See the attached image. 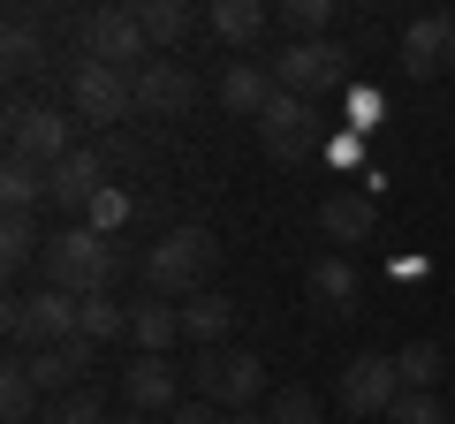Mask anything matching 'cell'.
<instances>
[{
	"instance_id": "6da1fadb",
	"label": "cell",
	"mask_w": 455,
	"mask_h": 424,
	"mask_svg": "<svg viewBox=\"0 0 455 424\" xmlns=\"http://www.w3.org/2000/svg\"><path fill=\"white\" fill-rule=\"evenodd\" d=\"M212 265H220V235L197 228V220H182V228H167L160 243H152L145 280H152V295H175V303H190V295L212 280Z\"/></svg>"
},
{
	"instance_id": "7a4b0ae2",
	"label": "cell",
	"mask_w": 455,
	"mask_h": 424,
	"mask_svg": "<svg viewBox=\"0 0 455 424\" xmlns=\"http://www.w3.org/2000/svg\"><path fill=\"white\" fill-rule=\"evenodd\" d=\"M46 280L68 295H99L114 280V243L92 228V220H76V228H53L46 235Z\"/></svg>"
},
{
	"instance_id": "3957f363",
	"label": "cell",
	"mask_w": 455,
	"mask_h": 424,
	"mask_svg": "<svg viewBox=\"0 0 455 424\" xmlns=\"http://www.w3.org/2000/svg\"><path fill=\"white\" fill-rule=\"evenodd\" d=\"M0 326H8V342L31 357V349H53V342H68L76 334V295L68 288H31V295H8V310H0Z\"/></svg>"
},
{
	"instance_id": "277c9868",
	"label": "cell",
	"mask_w": 455,
	"mask_h": 424,
	"mask_svg": "<svg viewBox=\"0 0 455 424\" xmlns=\"http://www.w3.org/2000/svg\"><path fill=\"white\" fill-rule=\"evenodd\" d=\"M68 106H76V122H92V130L130 122V114H137L130 68H114V61H76V76H68Z\"/></svg>"
},
{
	"instance_id": "5b68a950",
	"label": "cell",
	"mask_w": 455,
	"mask_h": 424,
	"mask_svg": "<svg viewBox=\"0 0 455 424\" xmlns=\"http://www.w3.org/2000/svg\"><path fill=\"white\" fill-rule=\"evenodd\" d=\"M190 379H197V402H220V409H251L266 394V364L251 349H205Z\"/></svg>"
},
{
	"instance_id": "8992f818",
	"label": "cell",
	"mask_w": 455,
	"mask_h": 424,
	"mask_svg": "<svg viewBox=\"0 0 455 424\" xmlns=\"http://www.w3.org/2000/svg\"><path fill=\"white\" fill-rule=\"evenodd\" d=\"M274 76H281V91L319 98V91H334V83H349V53H341L334 38H289V53L274 61Z\"/></svg>"
},
{
	"instance_id": "52a82bcc",
	"label": "cell",
	"mask_w": 455,
	"mask_h": 424,
	"mask_svg": "<svg viewBox=\"0 0 455 424\" xmlns=\"http://www.w3.org/2000/svg\"><path fill=\"white\" fill-rule=\"evenodd\" d=\"M8 152H23V160L53 167L61 152H76V122L61 114V106H8Z\"/></svg>"
},
{
	"instance_id": "ba28073f",
	"label": "cell",
	"mask_w": 455,
	"mask_h": 424,
	"mask_svg": "<svg viewBox=\"0 0 455 424\" xmlns=\"http://www.w3.org/2000/svg\"><path fill=\"white\" fill-rule=\"evenodd\" d=\"M259 145L274 152V160H304L311 145H319V114H311L304 91H274L259 114Z\"/></svg>"
},
{
	"instance_id": "9c48e42d",
	"label": "cell",
	"mask_w": 455,
	"mask_h": 424,
	"mask_svg": "<svg viewBox=\"0 0 455 424\" xmlns=\"http://www.w3.org/2000/svg\"><path fill=\"white\" fill-rule=\"evenodd\" d=\"M84 38H92V61H114V68H130V76L145 68V46H152L130 0H107V8L92 16V31H84Z\"/></svg>"
},
{
	"instance_id": "30bf717a",
	"label": "cell",
	"mask_w": 455,
	"mask_h": 424,
	"mask_svg": "<svg viewBox=\"0 0 455 424\" xmlns=\"http://www.w3.org/2000/svg\"><path fill=\"white\" fill-rule=\"evenodd\" d=\"M395 394H403L395 357H349L341 364V409H349V417H387Z\"/></svg>"
},
{
	"instance_id": "8fae6325",
	"label": "cell",
	"mask_w": 455,
	"mask_h": 424,
	"mask_svg": "<svg viewBox=\"0 0 455 424\" xmlns=\"http://www.w3.org/2000/svg\"><path fill=\"white\" fill-rule=\"evenodd\" d=\"M99 190H107V160H99L92 145L61 152V160L46 167V205H53V212H92Z\"/></svg>"
},
{
	"instance_id": "7c38bea8",
	"label": "cell",
	"mask_w": 455,
	"mask_h": 424,
	"mask_svg": "<svg viewBox=\"0 0 455 424\" xmlns=\"http://www.w3.org/2000/svg\"><path fill=\"white\" fill-rule=\"evenodd\" d=\"M448 68H455V16H410V31H403V76L433 83V76H448Z\"/></svg>"
},
{
	"instance_id": "4fadbf2b",
	"label": "cell",
	"mask_w": 455,
	"mask_h": 424,
	"mask_svg": "<svg viewBox=\"0 0 455 424\" xmlns=\"http://www.w3.org/2000/svg\"><path fill=\"white\" fill-rule=\"evenodd\" d=\"M122 394H130L137 417H167V409L182 402V372H175V357H137L130 372H122Z\"/></svg>"
},
{
	"instance_id": "5bb4252c",
	"label": "cell",
	"mask_w": 455,
	"mask_h": 424,
	"mask_svg": "<svg viewBox=\"0 0 455 424\" xmlns=\"http://www.w3.org/2000/svg\"><path fill=\"white\" fill-rule=\"evenodd\" d=\"M137 114H160V122H175V114H190V98H197V83L182 76L175 61H145L137 68Z\"/></svg>"
},
{
	"instance_id": "9a60e30c",
	"label": "cell",
	"mask_w": 455,
	"mask_h": 424,
	"mask_svg": "<svg viewBox=\"0 0 455 424\" xmlns=\"http://www.w3.org/2000/svg\"><path fill=\"white\" fill-rule=\"evenodd\" d=\"M92 357H99V342H84V334H68V342H53V349H31V379L46 394H68V387H84V372H92Z\"/></svg>"
},
{
	"instance_id": "2e32d148",
	"label": "cell",
	"mask_w": 455,
	"mask_h": 424,
	"mask_svg": "<svg viewBox=\"0 0 455 424\" xmlns=\"http://www.w3.org/2000/svg\"><path fill=\"white\" fill-rule=\"evenodd\" d=\"M274 91H281V76H274V68H259V61H228L220 68V106H228V114H251V122H259Z\"/></svg>"
},
{
	"instance_id": "e0dca14e",
	"label": "cell",
	"mask_w": 455,
	"mask_h": 424,
	"mask_svg": "<svg viewBox=\"0 0 455 424\" xmlns=\"http://www.w3.org/2000/svg\"><path fill=\"white\" fill-rule=\"evenodd\" d=\"M130 342H137V357H167V349L182 342V303H175V295L137 303V310H130Z\"/></svg>"
},
{
	"instance_id": "ac0fdd59",
	"label": "cell",
	"mask_w": 455,
	"mask_h": 424,
	"mask_svg": "<svg viewBox=\"0 0 455 424\" xmlns=\"http://www.w3.org/2000/svg\"><path fill=\"white\" fill-rule=\"evenodd\" d=\"M319 228H326V243H372L379 212H372V197H364V190H334L319 205Z\"/></svg>"
},
{
	"instance_id": "d6986e66",
	"label": "cell",
	"mask_w": 455,
	"mask_h": 424,
	"mask_svg": "<svg viewBox=\"0 0 455 424\" xmlns=\"http://www.w3.org/2000/svg\"><path fill=\"white\" fill-rule=\"evenodd\" d=\"M235 326V303H228L220 288H197L190 303H182V342H205V349H220V334Z\"/></svg>"
},
{
	"instance_id": "ffe728a7",
	"label": "cell",
	"mask_w": 455,
	"mask_h": 424,
	"mask_svg": "<svg viewBox=\"0 0 455 424\" xmlns=\"http://www.w3.org/2000/svg\"><path fill=\"white\" fill-rule=\"evenodd\" d=\"M46 258V228H38V212H8V228H0V265L8 273H31Z\"/></svg>"
},
{
	"instance_id": "44dd1931",
	"label": "cell",
	"mask_w": 455,
	"mask_h": 424,
	"mask_svg": "<svg viewBox=\"0 0 455 424\" xmlns=\"http://www.w3.org/2000/svg\"><path fill=\"white\" fill-rule=\"evenodd\" d=\"M0 205L8 212H38L46 205V167L23 160V152H8V167H0Z\"/></svg>"
},
{
	"instance_id": "7402d4cb",
	"label": "cell",
	"mask_w": 455,
	"mask_h": 424,
	"mask_svg": "<svg viewBox=\"0 0 455 424\" xmlns=\"http://www.w3.org/2000/svg\"><path fill=\"white\" fill-rule=\"evenodd\" d=\"M38 379H31V357H16V364H0V417L8 424H31L38 417Z\"/></svg>"
},
{
	"instance_id": "603a6c76",
	"label": "cell",
	"mask_w": 455,
	"mask_h": 424,
	"mask_svg": "<svg viewBox=\"0 0 455 424\" xmlns=\"http://www.w3.org/2000/svg\"><path fill=\"white\" fill-rule=\"evenodd\" d=\"M205 16H212V31H220V46H251V38L266 31V0H212Z\"/></svg>"
},
{
	"instance_id": "cb8c5ba5",
	"label": "cell",
	"mask_w": 455,
	"mask_h": 424,
	"mask_svg": "<svg viewBox=\"0 0 455 424\" xmlns=\"http://www.w3.org/2000/svg\"><path fill=\"white\" fill-rule=\"evenodd\" d=\"M76 334L107 349L114 334H130V310H122V303H107V288H99V295H76Z\"/></svg>"
},
{
	"instance_id": "d4e9b609",
	"label": "cell",
	"mask_w": 455,
	"mask_h": 424,
	"mask_svg": "<svg viewBox=\"0 0 455 424\" xmlns=\"http://www.w3.org/2000/svg\"><path fill=\"white\" fill-rule=\"evenodd\" d=\"M130 8H137V23H145L152 46H175V38L190 31V0H130Z\"/></svg>"
},
{
	"instance_id": "484cf974",
	"label": "cell",
	"mask_w": 455,
	"mask_h": 424,
	"mask_svg": "<svg viewBox=\"0 0 455 424\" xmlns=\"http://www.w3.org/2000/svg\"><path fill=\"white\" fill-rule=\"evenodd\" d=\"M311 295H319L326 310H349V303H357V265H349V258H319V265H311Z\"/></svg>"
},
{
	"instance_id": "4316f807",
	"label": "cell",
	"mask_w": 455,
	"mask_h": 424,
	"mask_svg": "<svg viewBox=\"0 0 455 424\" xmlns=\"http://www.w3.org/2000/svg\"><path fill=\"white\" fill-rule=\"evenodd\" d=\"M395 372H403V387H410V394H433V387H440V372H448V357H440V342H410L403 357H395Z\"/></svg>"
},
{
	"instance_id": "83f0119b",
	"label": "cell",
	"mask_w": 455,
	"mask_h": 424,
	"mask_svg": "<svg viewBox=\"0 0 455 424\" xmlns=\"http://www.w3.org/2000/svg\"><path fill=\"white\" fill-rule=\"evenodd\" d=\"M0 68H8V76H31V68H46V38H38L31 23H8V31H0Z\"/></svg>"
},
{
	"instance_id": "f1b7e54d",
	"label": "cell",
	"mask_w": 455,
	"mask_h": 424,
	"mask_svg": "<svg viewBox=\"0 0 455 424\" xmlns=\"http://www.w3.org/2000/svg\"><path fill=\"white\" fill-rule=\"evenodd\" d=\"M38 424H107V402H99L92 387H68V394H53L46 402V417Z\"/></svg>"
},
{
	"instance_id": "f546056e",
	"label": "cell",
	"mask_w": 455,
	"mask_h": 424,
	"mask_svg": "<svg viewBox=\"0 0 455 424\" xmlns=\"http://www.w3.org/2000/svg\"><path fill=\"white\" fill-rule=\"evenodd\" d=\"M266 417L274 424H319V394L311 387H281L274 402H266Z\"/></svg>"
},
{
	"instance_id": "4dcf8cb0",
	"label": "cell",
	"mask_w": 455,
	"mask_h": 424,
	"mask_svg": "<svg viewBox=\"0 0 455 424\" xmlns=\"http://www.w3.org/2000/svg\"><path fill=\"white\" fill-rule=\"evenodd\" d=\"M334 8H341V0H281V16H289V31H304V38H326Z\"/></svg>"
},
{
	"instance_id": "1f68e13d",
	"label": "cell",
	"mask_w": 455,
	"mask_h": 424,
	"mask_svg": "<svg viewBox=\"0 0 455 424\" xmlns=\"http://www.w3.org/2000/svg\"><path fill=\"white\" fill-rule=\"evenodd\" d=\"M387 424H448V409H440V394H395V409H387Z\"/></svg>"
},
{
	"instance_id": "d6a6232c",
	"label": "cell",
	"mask_w": 455,
	"mask_h": 424,
	"mask_svg": "<svg viewBox=\"0 0 455 424\" xmlns=\"http://www.w3.org/2000/svg\"><path fill=\"white\" fill-rule=\"evenodd\" d=\"M122 212H130V205H122V190H99V197H92V212H84V220H92L99 235H114V228H122Z\"/></svg>"
},
{
	"instance_id": "836d02e7",
	"label": "cell",
	"mask_w": 455,
	"mask_h": 424,
	"mask_svg": "<svg viewBox=\"0 0 455 424\" xmlns=\"http://www.w3.org/2000/svg\"><path fill=\"white\" fill-rule=\"evenodd\" d=\"M167 424H228V409L220 402H175V409H167Z\"/></svg>"
},
{
	"instance_id": "e575fe53",
	"label": "cell",
	"mask_w": 455,
	"mask_h": 424,
	"mask_svg": "<svg viewBox=\"0 0 455 424\" xmlns=\"http://www.w3.org/2000/svg\"><path fill=\"white\" fill-rule=\"evenodd\" d=\"M228 424H274V417H266V409L251 402V409H228Z\"/></svg>"
},
{
	"instance_id": "d590c367",
	"label": "cell",
	"mask_w": 455,
	"mask_h": 424,
	"mask_svg": "<svg viewBox=\"0 0 455 424\" xmlns=\"http://www.w3.org/2000/svg\"><path fill=\"white\" fill-rule=\"evenodd\" d=\"M107 424H145V417H107Z\"/></svg>"
},
{
	"instance_id": "8d00e7d4",
	"label": "cell",
	"mask_w": 455,
	"mask_h": 424,
	"mask_svg": "<svg viewBox=\"0 0 455 424\" xmlns=\"http://www.w3.org/2000/svg\"><path fill=\"white\" fill-rule=\"evenodd\" d=\"M448 16H455V8H448Z\"/></svg>"
}]
</instances>
